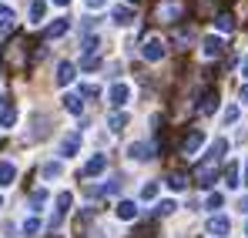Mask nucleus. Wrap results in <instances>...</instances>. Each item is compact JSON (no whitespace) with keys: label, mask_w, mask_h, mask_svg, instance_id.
I'll list each match as a JSON object with an SVG mask.
<instances>
[{"label":"nucleus","mask_w":248,"mask_h":238,"mask_svg":"<svg viewBox=\"0 0 248 238\" xmlns=\"http://www.w3.org/2000/svg\"><path fill=\"white\" fill-rule=\"evenodd\" d=\"M141 57H144V61H151V64H155V61H161V57H165V44H161L158 37L144 40V47H141Z\"/></svg>","instance_id":"nucleus-1"},{"label":"nucleus","mask_w":248,"mask_h":238,"mask_svg":"<svg viewBox=\"0 0 248 238\" xmlns=\"http://www.w3.org/2000/svg\"><path fill=\"white\" fill-rule=\"evenodd\" d=\"M202 144H205V134H202V131L195 127V131H191V134L185 138V144H181V155H185V158H191V155H195V151H198Z\"/></svg>","instance_id":"nucleus-2"},{"label":"nucleus","mask_w":248,"mask_h":238,"mask_svg":"<svg viewBox=\"0 0 248 238\" xmlns=\"http://www.w3.org/2000/svg\"><path fill=\"white\" fill-rule=\"evenodd\" d=\"M127 97H131V87H127V84H114V87L108 91L111 108H124V104H127Z\"/></svg>","instance_id":"nucleus-3"},{"label":"nucleus","mask_w":248,"mask_h":238,"mask_svg":"<svg viewBox=\"0 0 248 238\" xmlns=\"http://www.w3.org/2000/svg\"><path fill=\"white\" fill-rule=\"evenodd\" d=\"M104 168H108V155H94V158L81 168V178H94V175H101Z\"/></svg>","instance_id":"nucleus-4"},{"label":"nucleus","mask_w":248,"mask_h":238,"mask_svg":"<svg viewBox=\"0 0 248 238\" xmlns=\"http://www.w3.org/2000/svg\"><path fill=\"white\" fill-rule=\"evenodd\" d=\"M67 211H71V191H61V195H57V211H54V218H50V228L61 225Z\"/></svg>","instance_id":"nucleus-5"},{"label":"nucleus","mask_w":248,"mask_h":238,"mask_svg":"<svg viewBox=\"0 0 248 238\" xmlns=\"http://www.w3.org/2000/svg\"><path fill=\"white\" fill-rule=\"evenodd\" d=\"M67 31H71V20H67V17H61V20L47 24V31H44V34H47V40H57V37H64Z\"/></svg>","instance_id":"nucleus-6"},{"label":"nucleus","mask_w":248,"mask_h":238,"mask_svg":"<svg viewBox=\"0 0 248 238\" xmlns=\"http://www.w3.org/2000/svg\"><path fill=\"white\" fill-rule=\"evenodd\" d=\"M57 87H67V84H71V80H74V64H71V61H61V64H57Z\"/></svg>","instance_id":"nucleus-7"},{"label":"nucleus","mask_w":248,"mask_h":238,"mask_svg":"<svg viewBox=\"0 0 248 238\" xmlns=\"http://www.w3.org/2000/svg\"><path fill=\"white\" fill-rule=\"evenodd\" d=\"M78 151H81V134L74 131V134H67V138H64V144H61V155H64V158H74Z\"/></svg>","instance_id":"nucleus-8"},{"label":"nucleus","mask_w":248,"mask_h":238,"mask_svg":"<svg viewBox=\"0 0 248 238\" xmlns=\"http://www.w3.org/2000/svg\"><path fill=\"white\" fill-rule=\"evenodd\" d=\"M14 181H17L14 161H0V188H7V185H14Z\"/></svg>","instance_id":"nucleus-9"},{"label":"nucleus","mask_w":248,"mask_h":238,"mask_svg":"<svg viewBox=\"0 0 248 238\" xmlns=\"http://www.w3.org/2000/svg\"><path fill=\"white\" fill-rule=\"evenodd\" d=\"M228 228H232V222H228V218H225V215H215V218H211V222H208V232H211V235H228Z\"/></svg>","instance_id":"nucleus-10"},{"label":"nucleus","mask_w":248,"mask_h":238,"mask_svg":"<svg viewBox=\"0 0 248 238\" xmlns=\"http://www.w3.org/2000/svg\"><path fill=\"white\" fill-rule=\"evenodd\" d=\"M127 158L131 161H148L151 158V148L141 144V141H134V144H127Z\"/></svg>","instance_id":"nucleus-11"},{"label":"nucleus","mask_w":248,"mask_h":238,"mask_svg":"<svg viewBox=\"0 0 248 238\" xmlns=\"http://www.w3.org/2000/svg\"><path fill=\"white\" fill-rule=\"evenodd\" d=\"M14 124H17V108H14V104H3V108H0V127L7 131V127H14Z\"/></svg>","instance_id":"nucleus-12"},{"label":"nucleus","mask_w":248,"mask_h":238,"mask_svg":"<svg viewBox=\"0 0 248 238\" xmlns=\"http://www.w3.org/2000/svg\"><path fill=\"white\" fill-rule=\"evenodd\" d=\"M118 218H121V222H134V218H138V205H134V201H121V205H118Z\"/></svg>","instance_id":"nucleus-13"},{"label":"nucleus","mask_w":248,"mask_h":238,"mask_svg":"<svg viewBox=\"0 0 248 238\" xmlns=\"http://www.w3.org/2000/svg\"><path fill=\"white\" fill-rule=\"evenodd\" d=\"M198 108H202V114H211V111L218 108V91H205V94H202V104H198Z\"/></svg>","instance_id":"nucleus-14"},{"label":"nucleus","mask_w":248,"mask_h":238,"mask_svg":"<svg viewBox=\"0 0 248 238\" xmlns=\"http://www.w3.org/2000/svg\"><path fill=\"white\" fill-rule=\"evenodd\" d=\"M202 54H205V57H218V54H221V40L218 37H205L202 40Z\"/></svg>","instance_id":"nucleus-15"},{"label":"nucleus","mask_w":248,"mask_h":238,"mask_svg":"<svg viewBox=\"0 0 248 238\" xmlns=\"http://www.w3.org/2000/svg\"><path fill=\"white\" fill-rule=\"evenodd\" d=\"M47 14V0H31V24H41Z\"/></svg>","instance_id":"nucleus-16"},{"label":"nucleus","mask_w":248,"mask_h":238,"mask_svg":"<svg viewBox=\"0 0 248 238\" xmlns=\"http://www.w3.org/2000/svg\"><path fill=\"white\" fill-rule=\"evenodd\" d=\"M168 188H171V191H185V188H188V178H185L181 171H171V175H168Z\"/></svg>","instance_id":"nucleus-17"},{"label":"nucleus","mask_w":248,"mask_h":238,"mask_svg":"<svg viewBox=\"0 0 248 238\" xmlns=\"http://www.w3.org/2000/svg\"><path fill=\"white\" fill-rule=\"evenodd\" d=\"M10 27H14V10L0 3V34H7Z\"/></svg>","instance_id":"nucleus-18"},{"label":"nucleus","mask_w":248,"mask_h":238,"mask_svg":"<svg viewBox=\"0 0 248 238\" xmlns=\"http://www.w3.org/2000/svg\"><path fill=\"white\" fill-rule=\"evenodd\" d=\"M64 108H67L71 114H81V111H84V101H81V94H67V97H64Z\"/></svg>","instance_id":"nucleus-19"},{"label":"nucleus","mask_w":248,"mask_h":238,"mask_svg":"<svg viewBox=\"0 0 248 238\" xmlns=\"http://www.w3.org/2000/svg\"><path fill=\"white\" fill-rule=\"evenodd\" d=\"M111 17H114V24H131V20H134V10H131V7H114Z\"/></svg>","instance_id":"nucleus-20"},{"label":"nucleus","mask_w":248,"mask_h":238,"mask_svg":"<svg viewBox=\"0 0 248 238\" xmlns=\"http://www.w3.org/2000/svg\"><path fill=\"white\" fill-rule=\"evenodd\" d=\"M225 185H228V188H238V185H242V181H238V164H235V161L225 168Z\"/></svg>","instance_id":"nucleus-21"},{"label":"nucleus","mask_w":248,"mask_h":238,"mask_svg":"<svg viewBox=\"0 0 248 238\" xmlns=\"http://www.w3.org/2000/svg\"><path fill=\"white\" fill-rule=\"evenodd\" d=\"M215 24H218V31H235V17L232 14H218Z\"/></svg>","instance_id":"nucleus-22"},{"label":"nucleus","mask_w":248,"mask_h":238,"mask_svg":"<svg viewBox=\"0 0 248 238\" xmlns=\"http://www.w3.org/2000/svg\"><path fill=\"white\" fill-rule=\"evenodd\" d=\"M97 44H101V40H97V37H84V44H81L84 57H94V54H97Z\"/></svg>","instance_id":"nucleus-23"},{"label":"nucleus","mask_w":248,"mask_h":238,"mask_svg":"<svg viewBox=\"0 0 248 238\" xmlns=\"http://www.w3.org/2000/svg\"><path fill=\"white\" fill-rule=\"evenodd\" d=\"M124 124H127V114H111L108 118V127L111 131H124Z\"/></svg>","instance_id":"nucleus-24"},{"label":"nucleus","mask_w":248,"mask_h":238,"mask_svg":"<svg viewBox=\"0 0 248 238\" xmlns=\"http://www.w3.org/2000/svg\"><path fill=\"white\" fill-rule=\"evenodd\" d=\"M44 178H61V164L57 161H47L44 164Z\"/></svg>","instance_id":"nucleus-25"},{"label":"nucleus","mask_w":248,"mask_h":238,"mask_svg":"<svg viewBox=\"0 0 248 238\" xmlns=\"http://www.w3.org/2000/svg\"><path fill=\"white\" fill-rule=\"evenodd\" d=\"M155 195H158V181H148V185L141 188V198H144V201H151Z\"/></svg>","instance_id":"nucleus-26"},{"label":"nucleus","mask_w":248,"mask_h":238,"mask_svg":"<svg viewBox=\"0 0 248 238\" xmlns=\"http://www.w3.org/2000/svg\"><path fill=\"white\" fill-rule=\"evenodd\" d=\"M44 201H47V191H34V195H31V208H34V211H41Z\"/></svg>","instance_id":"nucleus-27"},{"label":"nucleus","mask_w":248,"mask_h":238,"mask_svg":"<svg viewBox=\"0 0 248 238\" xmlns=\"http://www.w3.org/2000/svg\"><path fill=\"white\" fill-rule=\"evenodd\" d=\"M37 232H41V222L37 218H27L24 222V235H37Z\"/></svg>","instance_id":"nucleus-28"},{"label":"nucleus","mask_w":248,"mask_h":238,"mask_svg":"<svg viewBox=\"0 0 248 238\" xmlns=\"http://www.w3.org/2000/svg\"><path fill=\"white\" fill-rule=\"evenodd\" d=\"M174 208H178L174 201H158V205H155V211H158V215H171Z\"/></svg>","instance_id":"nucleus-29"},{"label":"nucleus","mask_w":248,"mask_h":238,"mask_svg":"<svg viewBox=\"0 0 248 238\" xmlns=\"http://www.w3.org/2000/svg\"><path fill=\"white\" fill-rule=\"evenodd\" d=\"M81 94H84V97H97L101 87H97V84H81Z\"/></svg>","instance_id":"nucleus-30"},{"label":"nucleus","mask_w":248,"mask_h":238,"mask_svg":"<svg viewBox=\"0 0 248 238\" xmlns=\"http://www.w3.org/2000/svg\"><path fill=\"white\" fill-rule=\"evenodd\" d=\"M221 201H225V198H221V195L215 191V195H208V201H205V205L211 208V211H215V208H221Z\"/></svg>","instance_id":"nucleus-31"},{"label":"nucleus","mask_w":248,"mask_h":238,"mask_svg":"<svg viewBox=\"0 0 248 238\" xmlns=\"http://www.w3.org/2000/svg\"><path fill=\"white\" fill-rule=\"evenodd\" d=\"M232 121H238V108H235V104L225 111V124H232Z\"/></svg>","instance_id":"nucleus-32"},{"label":"nucleus","mask_w":248,"mask_h":238,"mask_svg":"<svg viewBox=\"0 0 248 238\" xmlns=\"http://www.w3.org/2000/svg\"><path fill=\"white\" fill-rule=\"evenodd\" d=\"M97 64H101V61H97V57H84V64H81V67H84V71H94V67H97Z\"/></svg>","instance_id":"nucleus-33"},{"label":"nucleus","mask_w":248,"mask_h":238,"mask_svg":"<svg viewBox=\"0 0 248 238\" xmlns=\"http://www.w3.org/2000/svg\"><path fill=\"white\" fill-rule=\"evenodd\" d=\"M104 3H108V0H87V7H91V10H97V7H104Z\"/></svg>","instance_id":"nucleus-34"},{"label":"nucleus","mask_w":248,"mask_h":238,"mask_svg":"<svg viewBox=\"0 0 248 238\" xmlns=\"http://www.w3.org/2000/svg\"><path fill=\"white\" fill-rule=\"evenodd\" d=\"M238 94H242V101H248V84L242 87V91H238Z\"/></svg>","instance_id":"nucleus-35"},{"label":"nucleus","mask_w":248,"mask_h":238,"mask_svg":"<svg viewBox=\"0 0 248 238\" xmlns=\"http://www.w3.org/2000/svg\"><path fill=\"white\" fill-rule=\"evenodd\" d=\"M242 74H245V78H248V57H245V61H242Z\"/></svg>","instance_id":"nucleus-36"},{"label":"nucleus","mask_w":248,"mask_h":238,"mask_svg":"<svg viewBox=\"0 0 248 238\" xmlns=\"http://www.w3.org/2000/svg\"><path fill=\"white\" fill-rule=\"evenodd\" d=\"M238 208H242V211H248V198H242V205H238Z\"/></svg>","instance_id":"nucleus-37"},{"label":"nucleus","mask_w":248,"mask_h":238,"mask_svg":"<svg viewBox=\"0 0 248 238\" xmlns=\"http://www.w3.org/2000/svg\"><path fill=\"white\" fill-rule=\"evenodd\" d=\"M54 3H57V7H67V3H71V0H54Z\"/></svg>","instance_id":"nucleus-38"},{"label":"nucleus","mask_w":248,"mask_h":238,"mask_svg":"<svg viewBox=\"0 0 248 238\" xmlns=\"http://www.w3.org/2000/svg\"><path fill=\"white\" fill-rule=\"evenodd\" d=\"M242 181H245V185H248V161H245V178H242Z\"/></svg>","instance_id":"nucleus-39"},{"label":"nucleus","mask_w":248,"mask_h":238,"mask_svg":"<svg viewBox=\"0 0 248 238\" xmlns=\"http://www.w3.org/2000/svg\"><path fill=\"white\" fill-rule=\"evenodd\" d=\"M87 238H101V232H91V235H87Z\"/></svg>","instance_id":"nucleus-40"},{"label":"nucleus","mask_w":248,"mask_h":238,"mask_svg":"<svg viewBox=\"0 0 248 238\" xmlns=\"http://www.w3.org/2000/svg\"><path fill=\"white\" fill-rule=\"evenodd\" d=\"M127 3H141V0H127Z\"/></svg>","instance_id":"nucleus-41"},{"label":"nucleus","mask_w":248,"mask_h":238,"mask_svg":"<svg viewBox=\"0 0 248 238\" xmlns=\"http://www.w3.org/2000/svg\"><path fill=\"white\" fill-rule=\"evenodd\" d=\"M3 104H7V101H3V97H0V108H3Z\"/></svg>","instance_id":"nucleus-42"},{"label":"nucleus","mask_w":248,"mask_h":238,"mask_svg":"<svg viewBox=\"0 0 248 238\" xmlns=\"http://www.w3.org/2000/svg\"><path fill=\"white\" fill-rule=\"evenodd\" d=\"M0 208H3V195H0Z\"/></svg>","instance_id":"nucleus-43"},{"label":"nucleus","mask_w":248,"mask_h":238,"mask_svg":"<svg viewBox=\"0 0 248 238\" xmlns=\"http://www.w3.org/2000/svg\"><path fill=\"white\" fill-rule=\"evenodd\" d=\"M245 235H248V225H245Z\"/></svg>","instance_id":"nucleus-44"},{"label":"nucleus","mask_w":248,"mask_h":238,"mask_svg":"<svg viewBox=\"0 0 248 238\" xmlns=\"http://www.w3.org/2000/svg\"><path fill=\"white\" fill-rule=\"evenodd\" d=\"M54 238H57V235H54Z\"/></svg>","instance_id":"nucleus-45"}]
</instances>
